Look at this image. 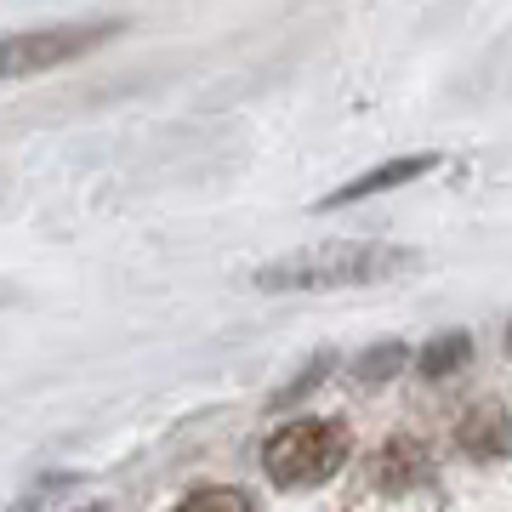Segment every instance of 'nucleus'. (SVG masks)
Returning a JSON list of instances; mask_svg holds the SVG:
<instances>
[{
    "mask_svg": "<svg viewBox=\"0 0 512 512\" xmlns=\"http://www.w3.org/2000/svg\"><path fill=\"white\" fill-rule=\"evenodd\" d=\"M416 268V251L387 245V239H319L302 251H285L251 274L256 291L268 296H319V291H365L387 285Z\"/></svg>",
    "mask_w": 512,
    "mask_h": 512,
    "instance_id": "nucleus-1",
    "label": "nucleus"
},
{
    "mask_svg": "<svg viewBox=\"0 0 512 512\" xmlns=\"http://www.w3.org/2000/svg\"><path fill=\"white\" fill-rule=\"evenodd\" d=\"M348 450H353V433L342 421L302 416V421H285L274 439L262 444V473L279 490H313V484L342 473Z\"/></svg>",
    "mask_w": 512,
    "mask_h": 512,
    "instance_id": "nucleus-2",
    "label": "nucleus"
},
{
    "mask_svg": "<svg viewBox=\"0 0 512 512\" xmlns=\"http://www.w3.org/2000/svg\"><path fill=\"white\" fill-rule=\"evenodd\" d=\"M126 23L97 18V23H46V29H23V35H0V80H29V74L63 69L74 57L109 46Z\"/></svg>",
    "mask_w": 512,
    "mask_h": 512,
    "instance_id": "nucleus-3",
    "label": "nucleus"
},
{
    "mask_svg": "<svg viewBox=\"0 0 512 512\" xmlns=\"http://www.w3.org/2000/svg\"><path fill=\"white\" fill-rule=\"evenodd\" d=\"M433 165H439V154H399V160L370 165L365 177H353V183L330 188V194H325V211H342V205H359V200H370V194H387V188L416 183V177H427Z\"/></svg>",
    "mask_w": 512,
    "mask_h": 512,
    "instance_id": "nucleus-4",
    "label": "nucleus"
},
{
    "mask_svg": "<svg viewBox=\"0 0 512 512\" xmlns=\"http://www.w3.org/2000/svg\"><path fill=\"white\" fill-rule=\"evenodd\" d=\"M461 450H473L478 461H484V456H490V461L507 456V410H501V399L478 404L473 416L461 421Z\"/></svg>",
    "mask_w": 512,
    "mask_h": 512,
    "instance_id": "nucleus-5",
    "label": "nucleus"
},
{
    "mask_svg": "<svg viewBox=\"0 0 512 512\" xmlns=\"http://www.w3.org/2000/svg\"><path fill=\"white\" fill-rule=\"evenodd\" d=\"M421 473H427V450H421L416 439H387L382 444V461H376V478H382V484L404 490V484H416Z\"/></svg>",
    "mask_w": 512,
    "mask_h": 512,
    "instance_id": "nucleus-6",
    "label": "nucleus"
},
{
    "mask_svg": "<svg viewBox=\"0 0 512 512\" xmlns=\"http://www.w3.org/2000/svg\"><path fill=\"white\" fill-rule=\"evenodd\" d=\"M467 359H473V336H467V330H450V336H433V342L421 348L416 365H421V376L439 382V376H456Z\"/></svg>",
    "mask_w": 512,
    "mask_h": 512,
    "instance_id": "nucleus-7",
    "label": "nucleus"
},
{
    "mask_svg": "<svg viewBox=\"0 0 512 512\" xmlns=\"http://www.w3.org/2000/svg\"><path fill=\"white\" fill-rule=\"evenodd\" d=\"M171 512H256V495L239 484H205V490L183 495Z\"/></svg>",
    "mask_w": 512,
    "mask_h": 512,
    "instance_id": "nucleus-8",
    "label": "nucleus"
},
{
    "mask_svg": "<svg viewBox=\"0 0 512 512\" xmlns=\"http://www.w3.org/2000/svg\"><path fill=\"white\" fill-rule=\"evenodd\" d=\"M404 359H410L404 342H376V348L353 365V376H359V382H387V376H399V370H404Z\"/></svg>",
    "mask_w": 512,
    "mask_h": 512,
    "instance_id": "nucleus-9",
    "label": "nucleus"
},
{
    "mask_svg": "<svg viewBox=\"0 0 512 512\" xmlns=\"http://www.w3.org/2000/svg\"><path fill=\"white\" fill-rule=\"evenodd\" d=\"M80 512H103V507H80Z\"/></svg>",
    "mask_w": 512,
    "mask_h": 512,
    "instance_id": "nucleus-10",
    "label": "nucleus"
}]
</instances>
